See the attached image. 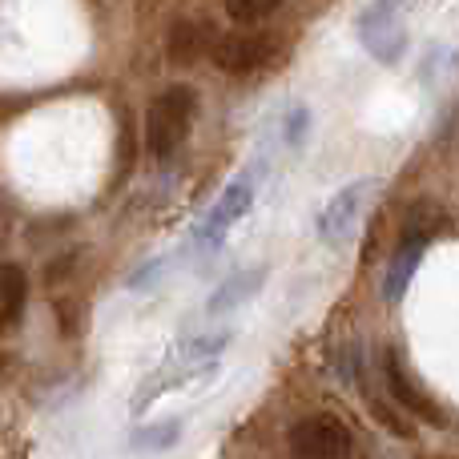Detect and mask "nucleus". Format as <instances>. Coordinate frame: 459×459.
Here are the masks:
<instances>
[{
    "instance_id": "obj_1",
    "label": "nucleus",
    "mask_w": 459,
    "mask_h": 459,
    "mask_svg": "<svg viewBox=\"0 0 459 459\" xmlns=\"http://www.w3.org/2000/svg\"><path fill=\"white\" fill-rule=\"evenodd\" d=\"M194 113H198V93L190 85H174L150 105L145 113V150L158 161L174 158L182 150V142L190 137Z\"/></svg>"
},
{
    "instance_id": "obj_2",
    "label": "nucleus",
    "mask_w": 459,
    "mask_h": 459,
    "mask_svg": "<svg viewBox=\"0 0 459 459\" xmlns=\"http://www.w3.org/2000/svg\"><path fill=\"white\" fill-rule=\"evenodd\" d=\"M226 347V334H210V339H190L178 355H169L166 363H161V371L158 375H150V379L137 387V395H134V411H145V407L153 403V399L161 395V391H169V387H178V383H186V379H194V375H202L210 363L218 359V351Z\"/></svg>"
},
{
    "instance_id": "obj_3",
    "label": "nucleus",
    "mask_w": 459,
    "mask_h": 459,
    "mask_svg": "<svg viewBox=\"0 0 459 459\" xmlns=\"http://www.w3.org/2000/svg\"><path fill=\"white\" fill-rule=\"evenodd\" d=\"M355 447L339 415H307L290 428V452L302 459H339Z\"/></svg>"
},
{
    "instance_id": "obj_4",
    "label": "nucleus",
    "mask_w": 459,
    "mask_h": 459,
    "mask_svg": "<svg viewBox=\"0 0 459 459\" xmlns=\"http://www.w3.org/2000/svg\"><path fill=\"white\" fill-rule=\"evenodd\" d=\"M274 37L270 32H226V37L214 40V65L234 77H246V73H258L262 65L274 61Z\"/></svg>"
},
{
    "instance_id": "obj_5",
    "label": "nucleus",
    "mask_w": 459,
    "mask_h": 459,
    "mask_svg": "<svg viewBox=\"0 0 459 459\" xmlns=\"http://www.w3.org/2000/svg\"><path fill=\"white\" fill-rule=\"evenodd\" d=\"M250 202H254V182L250 178H234V182L222 190V198L214 202V210L206 214V222H202V230H198V242L218 246L226 238V230L250 210Z\"/></svg>"
},
{
    "instance_id": "obj_6",
    "label": "nucleus",
    "mask_w": 459,
    "mask_h": 459,
    "mask_svg": "<svg viewBox=\"0 0 459 459\" xmlns=\"http://www.w3.org/2000/svg\"><path fill=\"white\" fill-rule=\"evenodd\" d=\"M367 190H371V182H351L347 190H339L331 202H326V210L318 214V238H323L326 246L347 242V234L359 222V210H363Z\"/></svg>"
},
{
    "instance_id": "obj_7",
    "label": "nucleus",
    "mask_w": 459,
    "mask_h": 459,
    "mask_svg": "<svg viewBox=\"0 0 459 459\" xmlns=\"http://www.w3.org/2000/svg\"><path fill=\"white\" fill-rule=\"evenodd\" d=\"M383 383H387V395L395 399L403 411H411V415H423V420H436L439 423V415H436V407L428 403V399L420 395V387H415L411 379H407V371H403V359H399V351L395 347H387L383 351Z\"/></svg>"
},
{
    "instance_id": "obj_8",
    "label": "nucleus",
    "mask_w": 459,
    "mask_h": 459,
    "mask_svg": "<svg viewBox=\"0 0 459 459\" xmlns=\"http://www.w3.org/2000/svg\"><path fill=\"white\" fill-rule=\"evenodd\" d=\"M29 302V274L16 262H0V331H13Z\"/></svg>"
},
{
    "instance_id": "obj_9",
    "label": "nucleus",
    "mask_w": 459,
    "mask_h": 459,
    "mask_svg": "<svg viewBox=\"0 0 459 459\" xmlns=\"http://www.w3.org/2000/svg\"><path fill=\"white\" fill-rule=\"evenodd\" d=\"M363 45L371 48L379 61H395L399 48H403V37L391 24V4H375V13L363 16Z\"/></svg>"
},
{
    "instance_id": "obj_10",
    "label": "nucleus",
    "mask_w": 459,
    "mask_h": 459,
    "mask_svg": "<svg viewBox=\"0 0 459 459\" xmlns=\"http://www.w3.org/2000/svg\"><path fill=\"white\" fill-rule=\"evenodd\" d=\"M447 230V214L439 206H431V202H420V206L407 214V222H403V242L407 246H431L439 234Z\"/></svg>"
},
{
    "instance_id": "obj_11",
    "label": "nucleus",
    "mask_w": 459,
    "mask_h": 459,
    "mask_svg": "<svg viewBox=\"0 0 459 459\" xmlns=\"http://www.w3.org/2000/svg\"><path fill=\"white\" fill-rule=\"evenodd\" d=\"M420 254H423L420 246H407V242H399V250L391 254L387 274H383V299H387V302H399V299H403L407 282H411L415 266H420Z\"/></svg>"
},
{
    "instance_id": "obj_12",
    "label": "nucleus",
    "mask_w": 459,
    "mask_h": 459,
    "mask_svg": "<svg viewBox=\"0 0 459 459\" xmlns=\"http://www.w3.org/2000/svg\"><path fill=\"white\" fill-rule=\"evenodd\" d=\"M262 278H266V270H242V274H234L230 282H222L214 290V299H210L206 310H210V315H222V310L238 307V302H246L262 286Z\"/></svg>"
},
{
    "instance_id": "obj_13",
    "label": "nucleus",
    "mask_w": 459,
    "mask_h": 459,
    "mask_svg": "<svg viewBox=\"0 0 459 459\" xmlns=\"http://www.w3.org/2000/svg\"><path fill=\"white\" fill-rule=\"evenodd\" d=\"M198 53H202L198 24H174V32H169V56H174V61H194Z\"/></svg>"
},
{
    "instance_id": "obj_14",
    "label": "nucleus",
    "mask_w": 459,
    "mask_h": 459,
    "mask_svg": "<svg viewBox=\"0 0 459 459\" xmlns=\"http://www.w3.org/2000/svg\"><path fill=\"white\" fill-rule=\"evenodd\" d=\"M278 4H282V0H226V13H230V21H238V24H258V21H266Z\"/></svg>"
},
{
    "instance_id": "obj_15",
    "label": "nucleus",
    "mask_w": 459,
    "mask_h": 459,
    "mask_svg": "<svg viewBox=\"0 0 459 459\" xmlns=\"http://www.w3.org/2000/svg\"><path fill=\"white\" fill-rule=\"evenodd\" d=\"M178 439V423H158V428H150V431H137L134 436V444L137 447H169Z\"/></svg>"
},
{
    "instance_id": "obj_16",
    "label": "nucleus",
    "mask_w": 459,
    "mask_h": 459,
    "mask_svg": "<svg viewBox=\"0 0 459 459\" xmlns=\"http://www.w3.org/2000/svg\"><path fill=\"white\" fill-rule=\"evenodd\" d=\"M359 367H363V363H359V347L351 342V347L339 355V379L351 383V387H359Z\"/></svg>"
}]
</instances>
